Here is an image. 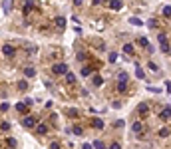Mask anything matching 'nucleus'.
Wrapping results in <instances>:
<instances>
[{
  "label": "nucleus",
  "mask_w": 171,
  "mask_h": 149,
  "mask_svg": "<svg viewBox=\"0 0 171 149\" xmlns=\"http://www.w3.org/2000/svg\"><path fill=\"white\" fill-rule=\"evenodd\" d=\"M52 72H54L56 76H66V74H68V66L62 64V62H58V64L52 66Z\"/></svg>",
  "instance_id": "obj_1"
},
{
  "label": "nucleus",
  "mask_w": 171,
  "mask_h": 149,
  "mask_svg": "<svg viewBox=\"0 0 171 149\" xmlns=\"http://www.w3.org/2000/svg\"><path fill=\"white\" fill-rule=\"evenodd\" d=\"M157 40H159V48H161V52H169V42H167V36L161 32V34H157Z\"/></svg>",
  "instance_id": "obj_2"
},
{
  "label": "nucleus",
  "mask_w": 171,
  "mask_h": 149,
  "mask_svg": "<svg viewBox=\"0 0 171 149\" xmlns=\"http://www.w3.org/2000/svg\"><path fill=\"white\" fill-rule=\"evenodd\" d=\"M147 113H149V106H147V104H139V106H137V115L145 117Z\"/></svg>",
  "instance_id": "obj_3"
},
{
  "label": "nucleus",
  "mask_w": 171,
  "mask_h": 149,
  "mask_svg": "<svg viewBox=\"0 0 171 149\" xmlns=\"http://www.w3.org/2000/svg\"><path fill=\"white\" fill-rule=\"evenodd\" d=\"M14 52H16L14 46H10V44H4V46H2V54H4V56H14Z\"/></svg>",
  "instance_id": "obj_4"
},
{
  "label": "nucleus",
  "mask_w": 171,
  "mask_h": 149,
  "mask_svg": "<svg viewBox=\"0 0 171 149\" xmlns=\"http://www.w3.org/2000/svg\"><path fill=\"white\" fill-rule=\"evenodd\" d=\"M159 117H163V119H171V106H165V108L159 112Z\"/></svg>",
  "instance_id": "obj_5"
},
{
  "label": "nucleus",
  "mask_w": 171,
  "mask_h": 149,
  "mask_svg": "<svg viewBox=\"0 0 171 149\" xmlns=\"http://www.w3.org/2000/svg\"><path fill=\"white\" fill-rule=\"evenodd\" d=\"M22 123H24V127H34V125H36V119L30 117V115H26V117L22 119Z\"/></svg>",
  "instance_id": "obj_6"
},
{
  "label": "nucleus",
  "mask_w": 171,
  "mask_h": 149,
  "mask_svg": "<svg viewBox=\"0 0 171 149\" xmlns=\"http://www.w3.org/2000/svg\"><path fill=\"white\" fill-rule=\"evenodd\" d=\"M116 90H118L120 94H126V92H128V82H118Z\"/></svg>",
  "instance_id": "obj_7"
},
{
  "label": "nucleus",
  "mask_w": 171,
  "mask_h": 149,
  "mask_svg": "<svg viewBox=\"0 0 171 149\" xmlns=\"http://www.w3.org/2000/svg\"><path fill=\"white\" fill-rule=\"evenodd\" d=\"M161 14H163V18H165V20H171V4H167V6H163Z\"/></svg>",
  "instance_id": "obj_8"
},
{
  "label": "nucleus",
  "mask_w": 171,
  "mask_h": 149,
  "mask_svg": "<svg viewBox=\"0 0 171 149\" xmlns=\"http://www.w3.org/2000/svg\"><path fill=\"white\" fill-rule=\"evenodd\" d=\"M56 26H58L60 30H64V28H66V18H64V16H58V18H56Z\"/></svg>",
  "instance_id": "obj_9"
},
{
  "label": "nucleus",
  "mask_w": 171,
  "mask_h": 149,
  "mask_svg": "<svg viewBox=\"0 0 171 149\" xmlns=\"http://www.w3.org/2000/svg\"><path fill=\"white\" fill-rule=\"evenodd\" d=\"M141 129H143V123H141V121H135V123L131 125V131H133V133H141Z\"/></svg>",
  "instance_id": "obj_10"
},
{
  "label": "nucleus",
  "mask_w": 171,
  "mask_h": 149,
  "mask_svg": "<svg viewBox=\"0 0 171 149\" xmlns=\"http://www.w3.org/2000/svg\"><path fill=\"white\" fill-rule=\"evenodd\" d=\"M92 125H94L96 129H104V121H102L100 117H96V119H92Z\"/></svg>",
  "instance_id": "obj_11"
},
{
  "label": "nucleus",
  "mask_w": 171,
  "mask_h": 149,
  "mask_svg": "<svg viewBox=\"0 0 171 149\" xmlns=\"http://www.w3.org/2000/svg\"><path fill=\"white\" fill-rule=\"evenodd\" d=\"M135 78H137V80H143V78H145V72H143V68H141V66H137V68H135Z\"/></svg>",
  "instance_id": "obj_12"
},
{
  "label": "nucleus",
  "mask_w": 171,
  "mask_h": 149,
  "mask_svg": "<svg viewBox=\"0 0 171 149\" xmlns=\"http://www.w3.org/2000/svg\"><path fill=\"white\" fill-rule=\"evenodd\" d=\"M16 112H20V113H28V106H26V104H16Z\"/></svg>",
  "instance_id": "obj_13"
},
{
  "label": "nucleus",
  "mask_w": 171,
  "mask_h": 149,
  "mask_svg": "<svg viewBox=\"0 0 171 149\" xmlns=\"http://www.w3.org/2000/svg\"><path fill=\"white\" fill-rule=\"evenodd\" d=\"M32 10H34V2H26L24 4V14H30Z\"/></svg>",
  "instance_id": "obj_14"
},
{
  "label": "nucleus",
  "mask_w": 171,
  "mask_h": 149,
  "mask_svg": "<svg viewBox=\"0 0 171 149\" xmlns=\"http://www.w3.org/2000/svg\"><path fill=\"white\" fill-rule=\"evenodd\" d=\"M92 84H94V86H102V84H104V80H102V76H94V78H92Z\"/></svg>",
  "instance_id": "obj_15"
},
{
  "label": "nucleus",
  "mask_w": 171,
  "mask_h": 149,
  "mask_svg": "<svg viewBox=\"0 0 171 149\" xmlns=\"http://www.w3.org/2000/svg\"><path fill=\"white\" fill-rule=\"evenodd\" d=\"M6 143H8V147H10V149L18 147V141H16V139H14V137H8V139H6Z\"/></svg>",
  "instance_id": "obj_16"
},
{
  "label": "nucleus",
  "mask_w": 171,
  "mask_h": 149,
  "mask_svg": "<svg viewBox=\"0 0 171 149\" xmlns=\"http://www.w3.org/2000/svg\"><path fill=\"white\" fill-rule=\"evenodd\" d=\"M18 90H20V92H26V90H28V84H26V80H20V82H18Z\"/></svg>",
  "instance_id": "obj_17"
},
{
  "label": "nucleus",
  "mask_w": 171,
  "mask_h": 149,
  "mask_svg": "<svg viewBox=\"0 0 171 149\" xmlns=\"http://www.w3.org/2000/svg\"><path fill=\"white\" fill-rule=\"evenodd\" d=\"M36 131H38V133H40V135H44V133H48V125H44V123H40V125H38V129H36Z\"/></svg>",
  "instance_id": "obj_18"
},
{
  "label": "nucleus",
  "mask_w": 171,
  "mask_h": 149,
  "mask_svg": "<svg viewBox=\"0 0 171 149\" xmlns=\"http://www.w3.org/2000/svg\"><path fill=\"white\" fill-rule=\"evenodd\" d=\"M169 127H161V129H159V137H167V135H169Z\"/></svg>",
  "instance_id": "obj_19"
},
{
  "label": "nucleus",
  "mask_w": 171,
  "mask_h": 149,
  "mask_svg": "<svg viewBox=\"0 0 171 149\" xmlns=\"http://www.w3.org/2000/svg\"><path fill=\"white\" fill-rule=\"evenodd\" d=\"M24 74L28 76V78H32V76L36 74V70H34V68H30V66H28V68H24Z\"/></svg>",
  "instance_id": "obj_20"
},
{
  "label": "nucleus",
  "mask_w": 171,
  "mask_h": 149,
  "mask_svg": "<svg viewBox=\"0 0 171 149\" xmlns=\"http://www.w3.org/2000/svg\"><path fill=\"white\" fill-rule=\"evenodd\" d=\"M122 6H124L122 2H110V8H112V10H120Z\"/></svg>",
  "instance_id": "obj_21"
},
{
  "label": "nucleus",
  "mask_w": 171,
  "mask_h": 149,
  "mask_svg": "<svg viewBox=\"0 0 171 149\" xmlns=\"http://www.w3.org/2000/svg\"><path fill=\"white\" fill-rule=\"evenodd\" d=\"M66 82H68V84H74V82H76V76L68 72V74H66Z\"/></svg>",
  "instance_id": "obj_22"
},
{
  "label": "nucleus",
  "mask_w": 171,
  "mask_h": 149,
  "mask_svg": "<svg viewBox=\"0 0 171 149\" xmlns=\"http://www.w3.org/2000/svg\"><path fill=\"white\" fill-rule=\"evenodd\" d=\"M124 52L131 56V54H133V46H131V44H126V46H124Z\"/></svg>",
  "instance_id": "obj_23"
},
{
  "label": "nucleus",
  "mask_w": 171,
  "mask_h": 149,
  "mask_svg": "<svg viewBox=\"0 0 171 149\" xmlns=\"http://www.w3.org/2000/svg\"><path fill=\"white\" fill-rule=\"evenodd\" d=\"M128 72H120V76H118V80H120V82H128Z\"/></svg>",
  "instance_id": "obj_24"
},
{
  "label": "nucleus",
  "mask_w": 171,
  "mask_h": 149,
  "mask_svg": "<svg viewBox=\"0 0 171 149\" xmlns=\"http://www.w3.org/2000/svg\"><path fill=\"white\" fill-rule=\"evenodd\" d=\"M129 22H131L133 26H143V22H141L139 18H129Z\"/></svg>",
  "instance_id": "obj_25"
},
{
  "label": "nucleus",
  "mask_w": 171,
  "mask_h": 149,
  "mask_svg": "<svg viewBox=\"0 0 171 149\" xmlns=\"http://www.w3.org/2000/svg\"><path fill=\"white\" fill-rule=\"evenodd\" d=\"M92 147H94V149H104V143H102V141H94Z\"/></svg>",
  "instance_id": "obj_26"
},
{
  "label": "nucleus",
  "mask_w": 171,
  "mask_h": 149,
  "mask_svg": "<svg viewBox=\"0 0 171 149\" xmlns=\"http://www.w3.org/2000/svg\"><path fill=\"white\" fill-rule=\"evenodd\" d=\"M0 129H2V131L10 129V123H8V121H2V123H0Z\"/></svg>",
  "instance_id": "obj_27"
},
{
  "label": "nucleus",
  "mask_w": 171,
  "mask_h": 149,
  "mask_svg": "<svg viewBox=\"0 0 171 149\" xmlns=\"http://www.w3.org/2000/svg\"><path fill=\"white\" fill-rule=\"evenodd\" d=\"M76 58H78V60H85V58H88V54H85V52H78V54H76Z\"/></svg>",
  "instance_id": "obj_28"
},
{
  "label": "nucleus",
  "mask_w": 171,
  "mask_h": 149,
  "mask_svg": "<svg viewBox=\"0 0 171 149\" xmlns=\"http://www.w3.org/2000/svg\"><path fill=\"white\" fill-rule=\"evenodd\" d=\"M116 60H118V54H116V52H112V54H110V62H112V64H114V62H116Z\"/></svg>",
  "instance_id": "obj_29"
},
{
  "label": "nucleus",
  "mask_w": 171,
  "mask_h": 149,
  "mask_svg": "<svg viewBox=\"0 0 171 149\" xmlns=\"http://www.w3.org/2000/svg\"><path fill=\"white\" fill-rule=\"evenodd\" d=\"M68 115H70V117H76V115H78V110H68Z\"/></svg>",
  "instance_id": "obj_30"
},
{
  "label": "nucleus",
  "mask_w": 171,
  "mask_h": 149,
  "mask_svg": "<svg viewBox=\"0 0 171 149\" xmlns=\"http://www.w3.org/2000/svg\"><path fill=\"white\" fill-rule=\"evenodd\" d=\"M124 125H126L124 119H118V121H116V127H124Z\"/></svg>",
  "instance_id": "obj_31"
},
{
  "label": "nucleus",
  "mask_w": 171,
  "mask_h": 149,
  "mask_svg": "<svg viewBox=\"0 0 171 149\" xmlns=\"http://www.w3.org/2000/svg\"><path fill=\"white\" fill-rule=\"evenodd\" d=\"M90 72H92V68H82V76H90Z\"/></svg>",
  "instance_id": "obj_32"
},
{
  "label": "nucleus",
  "mask_w": 171,
  "mask_h": 149,
  "mask_svg": "<svg viewBox=\"0 0 171 149\" xmlns=\"http://www.w3.org/2000/svg\"><path fill=\"white\" fill-rule=\"evenodd\" d=\"M8 108H10V106H8V104H6V102H4V104H0V110H2V112H6V110H8Z\"/></svg>",
  "instance_id": "obj_33"
},
{
  "label": "nucleus",
  "mask_w": 171,
  "mask_h": 149,
  "mask_svg": "<svg viewBox=\"0 0 171 149\" xmlns=\"http://www.w3.org/2000/svg\"><path fill=\"white\" fill-rule=\"evenodd\" d=\"M147 66H149V70H153V72H155V70H157V66H155V64H153V62H149V64H147Z\"/></svg>",
  "instance_id": "obj_34"
},
{
  "label": "nucleus",
  "mask_w": 171,
  "mask_h": 149,
  "mask_svg": "<svg viewBox=\"0 0 171 149\" xmlns=\"http://www.w3.org/2000/svg\"><path fill=\"white\" fill-rule=\"evenodd\" d=\"M74 133L76 135H82V127H74Z\"/></svg>",
  "instance_id": "obj_35"
},
{
  "label": "nucleus",
  "mask_w": 171,
  "mask_h": 149,
  "mask_svg": "<svg viewBox=\"0 0 171 149\" xmlns=\"http://www.w3.org/2000/svg\"><path fill=\"white\" fill-rule=\"evenodd\" d=\"M50 147H52V149H60V143H56V141H54V143H52Z\"/></svg>",
  "instance_id": "obj_36"
},
{
  "label": "nucleus",
  "mask_w": 171,
  "mask_h": 149,
  "mask_svg": "<svg viewBox=\"0 0 171 149\" xmlns=\"http://www.w3.org/2000/svg\"><path fill=\"white\" fill-rule=\"evenodd\" d=\"M110 149H120V143H112V147Z\"/></svg>",
  "instance_id": "obj_37"
},
{
  "label": "nucleus",
  "mask_w": 171,
  "mask_h": 149,
  "mask_svg": "<svg viewBox=\"0 0 171 149\" xmlns=\"http://www.w3.org/2000/svg\"><path fill=\"white\" fill-rule=\"evenodd\" d=\"M82 149H92V145H90V143H84V145H82Z\"/></svg>",
  "instance_id": "obj_38"
}]
</instances>
